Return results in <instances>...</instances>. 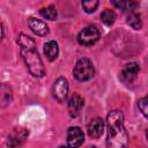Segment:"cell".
Returning <instances> with one entry per match:
<instances>
[{
    "label": "cell",
    "mask_w": 148,
    "mask_h": 148,
    "mask_svg": "<svg viewBox=\"0 0 148 148\" xmlns=\"http://www.w3.org/2000/svg\"><path fill=\"white\" fill-rule=\"evenodd\" d=\"M58 148H68V147H65V146H60V147H58Z\"/></svg>",
    "instance_id": "18"
},
{
    "label": "cell",
    "mask_w": 148,
    "mask_h": 148,
    "mask_svg": "<svg viewBox=\"0 0 148 148\" xmlns=\"http://www.w3.org/2000/svg\"><path fill=\"white\" fill-rule=\"evenodd\" d=\"M98 39H99V30L95 25H88L83 28L77 36L79 43L82 45H87V46L92 45Z\"/></svg>",
    "instance_id": "4"
},
{
    "label": "cell",
    "mask_w": 148,
    "mask_h": 148,
    "mask_svg": "<svg viewBox=\"0 0 148 148\" xmlns=\"http://www.w3.org/2000/svg\"><path fill=\"white\" fill-rule=\"evenodd\" d=\"M112 5L123 9V10L133 12L135 9V7L138 6V2H134V1H112Z\"/></svg>",
    "instance_id": "14"
},
{
    "label": "cell",
    "mask_w": 148,
    "mask_h": 148,
    "mask_svg": "<svg viewBox=\"0 0 148 148\" xmlns=\"http://www.w3.org/2000/svg\"><path fill=\"white\" fill-rule=\"evenodd\" d=\"M139 69H140V67L136 62H128L120 73L121 80L125 81V82H132L136 77V75L139 73Z\"/></svg>",
    "instance_id": "9"
},
{
    "label": "cell",
    "mask_w": 148,
    "mask_h": 148,
    "mask_svg": "<svg viewBox=\"0 0 148 148\" xmlns=\"http://www.w3.org/2000/svg\"><path fill=\"white\" fill-rule=\"evenodd\" d=\"M39 13H40V15H42L43 17H45V18H47V20L53 21V20L57 18V9H56L53 6H47V7L43 8V9H40Z\"/></svg>",
    "instance_id": "15"
},
{
    "label": "cell",
    "mask_w": 148,
    "mask_h": 148,
    "mask_svg": "<svg viewBox=\"0 0 148 148\" xmlns=\"http://www.w3.org/2000/svg\"><path fill=\"white\" fill-rule=\"evenodd\" d=\"M28 24H29V28L38 36H46L49 34V27L46 25L45 22L38 20V18H35V17H30L28 20Z\"/></svg>",
    "instance_id": "10"
},
{
    "label": "cell",
    "mask_w": 148,
    "mask_h": 148,
    "mask_svg": "<svg viewBox=\"0 0 148 148\" xmlns=\"http://www.w3.org/2000/svg\"><path fill=\"white\" fill-rule=\"evenodd\" d=\"M83 103H84V101L79 94L72 95V97L69 98V102H68V111H69L71 117L75 118L80 114V112L83 108Z\"/></svg>",
    "instance_id": "7"
},
{
    "label": "cell",
    "mask_w": 148,
    "mask_h": 148,
    "mask_svg": "<svg viewBox=\"0 0 148 148\" xmlns=\"http://www.w3.org/2000/svg\"><path fill=\"white\" fill-rule=\"evenodd\" d=\"M44 53H45L46 58H47L50 61L56 60V58L58 57V53H59L58 44H57L54 40H49V42L44 45Z\"/></svg>",
    "instance_id": "11"
},
{
    "label": "cell",
    "mask_w": 148,
    "mask_h": 148,
    "mask_svg": "<svg viewBox=\"0 0 148 148\" xmlns=\"http://www.w3.org/2000/svg\"><path fill=\"white\" fill-rule=\"evenodd\" d=\"M104 132V121L101 118H94L88 124V134L92 139H98Z\"/></svg>",
    "instance_id": "8"
},
{
    "label": "cell",
    "mask_w": 148,
    "mask_h": 148,
    "mask_svg": "<svg viewBox=\"0 0 148 148\" xmlns=\"http://www.w3.org/2000/svg\"><path fill=\"white\" fill-rule=\"evenodd\" d=\"M138 106H139L141 113L148 119V95L145 96V97H142L141 99H139V102H138Z\"/></svg>",
    "instance_id": "16"
},
{
    "label": "cell",
    "mask_w": 148,
    "mask_h": 148,
    "mask_svg": "<svg viewBox=\"0 0 148 148\" xmlns=\"http://www.w3.org/2000/svg\"><path fill=\"white\" fill-rule=\"evenodd\" d=\"M146 136H147V140H148V131H147V133H146Z\"/></svg>",
    "instance_id": "19"
},
{
    "label": "cell",
    "mask_w": 148,
    "mask_h": 148,
    "mask_svg": "<svg viewBox=\"0 0 148 148\" xmlns=\"http://www.w3.org/2000/svg\"><path fill=\"white\" fill-rule=\"evenodd\" d=\"M52 92H53L54 98L58 102H64L65 101V98L67 96V92H68V83H67L65 77H59L54 82L53 88H52Z\"/></svg>",
    "instance_id": "5"
},
{
    "label": "cell",
    "mask_w": 148,
    "mask_h": 148,
    "mask_svg": "<svg viewBox=\"0 0 148 148\" xmlns=\"http://www.w3.org/2000/svg\"><path fill=\"white\" fill-rule=\"evenodd\" d=\"M106 148H127L128 135L124 126V114L119 110H112L106 118Z\"/></svg>",
    "instance_id": "1"
},
{
    "label": "cell",
    "mask_w": 148,
    "mask_h": 148,
    "mask_svg": "<svg viewBox=\"0 0 148 148\" xmlns=\"http://www.w3.org/2000/svg\"><path fill=\"white\" fill-rule=\"evenodd\" d=\"M101 21L105 24V25H112L116 21V14L113 10L111 9H105L102 12L101 14Z\"/></svg>",
    "instance_id": "12"
},
{
    "label": "cell",
    "mask_w": 148,
    "mask_h": 148,
    "mask_svg": "<svg viewBox=\"0 0 148 148\" xmlns=\"http://www.w3.org/2000/svg\"><path fill=\"white\" fill-rule=\"evenodd\" d=\"M88 148H96V147H94V146H92V147H91V146H90V147H88Z\"/></svg>",
    "instance_id": "20"
},
{
    "label": "cell",
    "mask_w": 148,
    "mask_h": 148,
    "mask_svg": "<svg viewBox=\"0 0 148 148\" xmlns=\"http://www.w3.org/2000/svg\"><path fill=\"white\" fill-rule=\"evenodd\" d=\"M98 6V1L97 0H90V1H82V7L84 9L86 13H92L96 10Z\"/></svg>",
    "instance_id": "17"
},
{
    "label": "cell",
    "mask_w": 148,
    "mask_h": 148,
    "mask_svg": "<svg viewBox=\"0 0 148 148\" xmlns=\"http://www.w3.org/2000/svg\"><path fill=\"white\" fill-rule=\"evenodd\" d=\"M127 24H130L133 29L135 30H139L141 29L142 27V23H141V20H140V16L135 13H130L128 16H127V20H126Z\"/></svg>",
    "instance_id": "13"
},
{
    "label": "cell",
    "mask_w": 148,
    "mask_h": 148,
    "mask_svg": "<svg viewBox=\"0 0 148 148\" xmlns=\"http://www.w3.org/2000/svg\"><path fill=\"white\" fill-rule=\"evenodd\" d=\"M84 140L83 132L79 127H71L67 131V143L69 148H79Z\"/></svg>",
    "instance_id": "6"
},
{
    "label": "cell",
    "mask_w": 148,
    "mask_h": 148,
    "mask_svg": "<svg viewBox=\"0 0 148 148\" xmlns=\"http://www.w3.org/2000/svg\"><path fill=\"white\" fill-rule=\"evenodd\" d=\"M18 45L22 59L24 60L30 74H32L36 77H40L45 74V68L43 65V61L38 54V51L36 49V43L32 38L25 36L24 34H21L18 36Z\"/></svg>",
    "instance_id": "2"
},
{
    "label": "cell",
    "mask_w": 148,
    "mask_h": 148,
    "mask_svg": "<svg viewBox=\"0 0 148 148\" xmlns=\"http://www.w3.org/2000/svg\"><path fill=\"white\" fill-rule=\"evenodd\" d=\"M95 74V69L92 62L87 58H81L75 64L73 69V75L77 81H87L90 80Z\"/></svg>",
    "instance_id": "3"
}]
</instances>
